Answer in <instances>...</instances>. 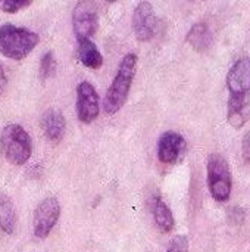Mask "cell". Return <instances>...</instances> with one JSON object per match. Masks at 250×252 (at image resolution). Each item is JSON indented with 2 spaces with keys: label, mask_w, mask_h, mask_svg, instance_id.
Listing matches in <instances>:
<instances>
[{
  "label": "cell",
  "mask_w": 250,
  "mask_h": 252,
  "mask_svg": "<svg viewBox=\"0 0 250 252\" xmlns=\"http://www.w3.org/2000/svg\"><path fill=\"white\" fill-rule=\"evenodd\" d=\"M152 214H153V220L156 227L162 232V233H169L174 229L175 220L172 216L171 208L165 204V201H162L161 198H156L153 201L152 205Z\"/></svg>",
  "instance_id": "9a60e30c"
},
{
  "label": "cell",
  "mask_w": 250,
  "mask_h": 252,
  "mask_svg": "<svg viewBox=\"0 0 250 252\" xmlns=\"http://www.w3.org/2000/svg\"><path fill=\"white\" fill-rule=\"evenodd\" d=\"M59 217H60V204L57 198L55 196L44 198L34 211V219H32L34 236L38 239H46L53 230V227L56 226Z\"/></svg>",
  "instance_id": "8992f818"
},
{
  "label": "cell",
  "mask_w": 250,
  "mask_h": 252,
  "mask_svg": "<svg viewBox=\"0 0 250 252\" xmlns=\"http://www.w3.org/2000/svg\"><path fill=\"white\" fill-rule=\"evenodd\" d=\"M186 139L177 131H165L158 140V159L162 164L174 165L186 154Z\"/></svg>",
  "instance_id": "ba28073f"
},
{
  "label": "cell",
  "mask_w": 250,
  "mask_h": 252,
  "mask_svg": "<svg viewBox=\"0 0 250 252\" xmlns=\"http://www.w3.org/2000/svg\"><path fill=\"white\" fill-rule=\"evenodd\" d=\"M99 27V12L94 1H78L72 12V28L77 40H90Z\"/></svg>",
  "instance_id": "5b68a950"
},
{
  "label": "cell",
  "mask_w": 250,
  "mask_h": 252,
  "mask_svg": "<svg viewBox=\"0 0 250 252\" xmlns=\"http://www.w3.org/2000/svg\"><path fill=\"white\" fill-rule=\"evenodd\" d=\"M208 188L217 202H227L231 196L233 176L228 161L221 154H211L208 158Z\"/></svg>",
  "instance_id": "277c9868"
},
{
  "label": "cell",
  "mask_w": 250,
  "mask_h": 252,
  "mask_svg": "<svg viewBox=\"0 0 250 252\" xmlns=\"http://www.w3.org/2000/svg\"><path fill=\"white\" fill-rule=\"evenodd\" d=\"M31 4V1H22V0H4L1 3V9L6 13H16L21 9H25Z\"/></svg>",
  "instance_id": "d6986e66"
},
{
  "label": "cell",
  "mask_w": 250,
  "mask_h": 252,
  "mask_svg": "<svg viewBox=\"0 0 250 252\" xmlns=\"http://www.w3.org/2000/svg\"><path fill=\"white\" fill-rule=\"evenodd\" d=\"M187 43L197 52H205L212 44V32L205 22L194 24L187 32Z\"/></svg>",
  "instance_id": "4fadbf2b"
},
{
  "label": "cell",
  "mask_w": 250,
  "mask_h": 252,
  "mask_svg": "<svg viewBox=\"0 0 250 252\" xmlns=\"http://www.w3.org/2000/svg\"><path fill=\"white\" fill-rule=\"evenodd\" d=\"M75 109H77L78 120L84 124H90L99 117V112H100L99 94L91 83L81 81L77 86Z\"/></svg>",
  "instance_id": "52a82bcc"
},
{
  "label": "cell",
  "mask_w": 250,
  "mask_h": 252,
  "mask_svg": "<svg viewBox=\"0 0 250 252\" xmlns=\"http://www.w3.org/2000/svg\"><path fill=\"white\" fill-rule=\"evenodd\" d=\"M78 58L81 63L90 69H99L103 65V56L91 40H77Z\"/></svg>",
  "instance_id": "5bb4252c"
},
{
  "label": "cell",
  "mask_w": 250,
  "mask_h": 252,
  "mask_svg": "<svg viewBox=\"0 0 250 252\" xmlns=\"http://www.w3.org/2000/svg\"><path fill=\"white\" fill-rule=\"evenodd\" d=\"M6 84H7V78H6L4 69H3V68H1V65H0V94L4 92V89H6Z\"/></svg>",
  "instance_id": "44dd1931"
},
{
  "label": "cell",
  "mask_w": 250,
  "mask_h": 252,
  "mask_svg": "<svg viewBox=\"0 0 250 252\" xmlns=\"http://www.w3.org/2000/svg\"><path fill=\"white\" fill-rule=\"evenodd\" d=\"M16 210L6 195L0 193V230L6 235H12L16 227Z\"/></svg>",
  "instance_id": "2e32d148"
},
{
  "label": "cell",
  "mask_w": 250,
  "mask_h": 252,
  "mask_svg": "<svg viewBox=\"0 0 250 252\" xmlns=\"http://www.w3.org/2000/svg\"><path fill=\"white\" fill-rule=\"evenodd\" d=\"M227 89L230 97L250 96V59H239L227 74Z\"/></svg>",
  "instance_id": "30bf717a"
},
{
  "label": "cell",
  "mask_w": 250,
  "mask_h": 252,
  "mask_svg": "<svg viewBox=\"0 0 250 252\" xmlns=\"http://www.w3.org/2000/svg\"><path fill=\"white\" fill-rule=\"evenodd\" d=\"M133 30L140 41H149L156 34V18L149 1H140L133 12Z\"/></svg>",
  "instance_id": "9c48e42d"
},
{
  "label": "cell",
  "mask_w": 250,
  "mask_h": 252,
  "mask_svg": "<svg viewBox=\"0 0 250 252\" xmlns=\"http://www.w3.org/2000/svg\"><path fill=\"white\" fill-rule=\"evenodd\" d=\"M41 128L50 142H60L66 131V120L59 109L50 108L41 117Z\"/></svg>",
  "instance_id": "8fae6325"
},
{
  "label": "cell",
  "mask_w": 250,
  "mask_h": 252,
  "mask_svg": "<svg viewBox=\"0 0 250 252\" xmlns=\"http://www.w3.org/2000/svg\"><path fill=\"white\" fill-rule=\"evenodd\" d=\"M56 72V59L53 52H46L40 61V78L41 81L49 80Z\"/></svg>",
  "instance_id": "e0dca14e"
},
{
  "label": "cell",
  "mask_w": 250,
  "mask_h": 252,
  "mask_svg": "<svg viewBox=\"0 0 250 252\" xmlns=\"http://www.w3.org/2000/svg\"><path fill=\"white\" fill-rule=\"evenodd\" d=\"M38 41V34L28 28L13 24H3L0 27V53L9 59L21 61L27 58Z\"/></svg>",
  "instance_id": "7a4b0ae2"
},
{
  "label": "cell",
  "mask_w": 250,
  "mask_h": 252,
  "mask_svg": "<svg viewBox=\"0 0 250 252\" xmlns=\"http://www.w3.org/2000/svg\"><path fill=\"white\" fill-rule=\"evenodd\" d=\"M242 157H243V161L250 165V130L243 136V140H242Z\"/></svg>",
  "instance_id": "ffe728a7"
},
{
  "label": "cell",
  "mask_w": 250,
  "mask_h": 252,
  "mask_svg": "<svg viewBox=\"0 0 250 252\" xmlns=\"http://www.w3.org/2000/svg\"><path fill=\"white\" fill-rule=\"evenodd\" d=\"M165 252H189V239L184 235L175 236Z\"/></svg>",
  "instance_id": "ac0fdd59"
},
{
  "label": "cell",
  "mask_w": 250,
  "mask_h": 252,
  "mask_svg": "<svg viewBox=\"0 0 250 252\" xmlns=\"http://www.w3.org/2000/svg\"><path fill=\"white\" fill-rule=\"evenodd\" d=\"M0 149L12 165H24L32 154L31 137L19 124H7L0 134Z\"/></svg>",
  "instance_id": "3957f363"
},
{
  "label": "cell",
  "mask_w": 250,
  "mask_h": 252,
  "mask_svg": "<svg viewBox=\"0 0 250 252\" xmlns=\"http://www.w3.org/2000/svg\"><path fill=\"white\" fill-rule=\"evenodd\" d=\"M227 120L231 127L242 128L250 120V96L230 97L227 106Z\"/></svg>",
  "instance_id": "7c38bea8"
},
{
  "label": "cell",
  "mask_w": 250,
  "mask_h": 252,
  "mask_svg": "<svg viewBox=\"0 0 250 252\" xmlns=\"http://www.w3.org/2000/svg\"><path fill=\"white\" fill-rule=\"evenodd\" d=\"M136 69H137V55L127 53L121 59L116 75L113 77V81L103 99V109L108 115H115L125 105L131 84L136 77Z\"/></svg>",
  "instance_id": "6da1fadb"
}]
</instances>
